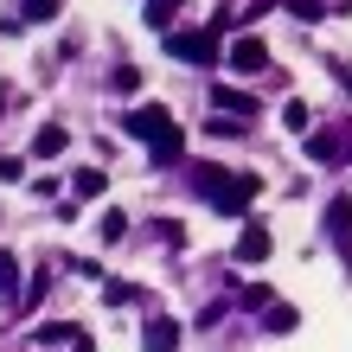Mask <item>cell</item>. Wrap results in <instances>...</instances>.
I'll return each mask as SVG.
<instances>
[{"label": "cell", "mask_w": 352, "mask_h": 352, "mask_svg": "<svg viewBox=\"0 0 352 352\" xmlns=\"http://www.w3.org/2000/svg\"><path fill=\"white\" fill-rule=\"evenodd\" d=\"M224 65H231L237 77H256V71H269V45H263V38H256V32H243V38H237V45H231V52H224Z\"/></svg>", "instance_id": "277c9868"}, {"label": "cell", "mask_w": 352, "mask_h": 352, "mask_svg": "<svg viewBox=\"0 0 352 352\" xmlns=\"http://www.w3.org/2000/svg\"><path fill=\"white\" fill-rule=\"evenodd\" d=\"M129 237V212H102V243H122Z\"/></svg>", "instance_id": "ac0fdd59"}, {"label": "cell", "mask_w": 352, "mask_h": 352, "mask_svg": "<svg viewBox=\"0 0 352 352\" xmlns=\"http://www.w3.org/2000/svg\"><path fill=\"white\" fill-rule=\"evenodd\" d=\"M327 237H333V243H340V256L352 263V199H346V192L327 205Z\"/></svg>", "instance_id": "5b68a950"}, {"label": "cell", "mask_w": 352, "mask_h": 352, "mask_svg": "<svg viewBox=\"0 0 352 352\" xmlns=\"http://www.w3.org/2000/svg\"><path fill=\"white\" fill-rule=\"evenodd\" d=\"M65 148H71V135L58 129V122H45V129L32 135V154H38V160H52V154H65Z\"/></svg>", "instance_id": "9c48e42d"}, {"label": "cell", "mask_w": 352, "mask_h": 352, "mask_svg": "<svg viewBox=\"0 0 352 352\" xmlns=\"http://www.w3.org/2000/svg\"><path fill=\"white\" fill-rule=\"evenodd\" d=\"M102 301L122 307V301H135V288H129V282H109V288H102Z\"/></svg>", "instance_id": "7402d4cb"}, {"label": "cell", "mask_w": 352, "mask_h": 352, "mask_svg": "<svg viewBox=\"0 0 352 352\" xmlns=\"http://www.w3.org/2000/svg\"><path fill=\"white\" fill-rule=\"evenodd\" d=\"M141 352H179V320H148Z\"/></svg>", "instance_id": "52a82bcc"}, {"label": "cell", "mask_w": 352, "mask_h": 352, "mask_svg": "<svg viewBox=\"0 0 352 352\" xmlns=\"http://www.w3.org/2000/svg\"><path fill=\"white\" fill-rule=\"evenodd\" d=\"M109 90H122V96L141 90V71H135V65H116V71H109Z\"/></svg>", "instance_id": "d6986e66"}, {"label": "cell", "mask_w": 352, "mask_h": 352, "mask_svg": "<svg viewBox=\"0 0 352 352\" xmlns=\"http://www.w3.org/2000/svg\"><path fill=\"white\" fill-rule=\"evenodd\" d=\"M173 7H179V0H148V26L154 32H173Z\"/></svg>", "instance_id": "9a60e30c"}, {"label": "cell", "mask_w": 352, "mask_h": 352, "mask_svg": "<svg viewBox=\"0 0 352 352\" xmlns=\"http://www.w3.org/2000/svg\"><path fill=\"white\" fill-rule=\"evenodd\" d=\"M282 7H288V13H295V19H301V26H314V19H327V7H320V0H282Z\"/></svg>", "instance_id": "e0dca14e"}, {"label": "cell", "mask_w": 352, "mask_h": 352, "mask_svg": "<svg viewBox=\"0 0 352 352\" xmlns=\"http://www.w3.org/2000/svg\"><path fill=\"white\" fill-rule=\"evenodd\" d=\"M0 179H7V186H19V179H26V160H13V154H0Z\"/></svg>", "instance_id": "ffe728a7"}, {"label": "cell", "mask_w": 352, "mask_h": 352, "mask_svg": "<svg viewBox=\"0 0 352 352\" xmlns=\"http://www.w3.org/2000/svg\"><path fill=\"white\" fill-rule=\"evenodd\" d=\"M77 340H90L77 320H45V327H38V346H65V352H71Z\"/></svg>", "instance_id": "ba28073f"}, {"label": "cell", "mask_w": 352, "mask_h": 352, "mask_svg": "<svg viewBox=\"0 0 352 352\" xmlns=\"http://www.w3.org/2000/svg\"><path fill=\"white\" fill-rule=\"evenodd\" d=\"M58 19V0H19V26H45Z\"/></svg>", "instance_id": "30bf717a"}, {"label": "cell", "mask_w": 352, "mask_h": 352, "mask_svg": "<svg viewBox=\"0 0 352 352\" xmlns=\"http://www.w3.org/2000/svg\"><path fill=\"white\" fill-rule=\"evenodd\" d=\"M102 186H109V173H102V167H77V199H96Z\"/></svg>", "instance_id": "5bb4252c"}, {"label": "cell", "mask_w": 352, "mask_h": 352, "mask_svg": "<svg viewBox=\"0 0 352 352\" xmlns=\"http://www.w3.org/2000/svg\"><path fill=\"white\" fill-rule=\"evenodd\" d=\"M199 192L212 199V212H218V218H237V212H250V199L263 192V179H256V173H224V167H199Z\"/></svg>", "instance_id": "7a4b0ae2"}, {"label": "cell", "mask_w": 352, "mask_h": 352, "mask_svg": "<svg viewBox=\"0 0 352 352\" xmlns=\"http://www.w3.org/2000/svg\"><path fill=\"white\" fill-rule=\"evenodd\" d=\"M269 333H295V327H301V307H288V301H276V307H269Z\"/></svg>", "instance_id": "8fae6325"}, {"label": "cell", "mask_w": 352, "mask_h": 352, "mask_svg": "<svg viewBox=\"0 0 352 352\" xmlns=\"http://www.w3.org/2000/svg\"><path fill=\"white\" fill-rule=\"evenodd\" d=\"M7 295H19V256L0 250V301H7Z\"/></svg>", "instance_id": "4fadbf2b"}, {"label": "cell", "mask_w": 352, "mask_h": 352, "mask_svg": "<svg viewBox=\"0 0 352 352\" xmlns=\"http://www.w3.org/2000/svg\"><path fill=\"white\" fill-rule=\"evenodd\" d=\"M307 154H314V160H333V135H307Z\"/></svg>", "instance_id": "44dd1931"}, {"label": "cell", "mask_w": 352, "mask_h": 352, "mask_svg": "<svg viewBox=\"0 0 352 352\" xmlns=\"http://www.w3.org/2000/svg\"><path fill=\"white\" fill-rule=\"evenodd\" d=\"M269 256V224H243V231H237V263H263Z\"/></svg>", "instance_id": "8992f818"}, {"label": "cell", "mask_w": 352, "mask_h": 352, "mask_svg": "<svg viewBox=\"0 0 352 352\" xmlns=\"http://www.w3.org/2000/svg\"><path fill=\"white\" fill-rule=\"evenodd\" d=\"M167 58H179V65H212L218 38L212 32H167Z\"/></svg>", "instance_id": "3957f363"}, {"label": "cell", "mask_w": 352, "mask_h": 352, "mask_svg": "<svg viewBox=\"0 0 352 352\" xmlns=\"http://www.w3.org/2000/svg\"><path fill=\"white\" fill-rule=\"evenodd\" d=\"M122 135L148 141V148H154V167H173V160H179V148H186L179 122L160 109V102H141V109H129V116H122Z\"/></svg>", "instance_id": "6da1fadb"}, {"label": "cell", "mask_w": 352, "mask_h": 352, "mask_svg": "<svg viewBox=\"0 0 352 352\" xmlns=\"http://www.w3.org/2000/svg\"><path fill=\"white\" fill-rule=\"evenodd\" d=\"M282 122H288V129H295V135H307V129H314V109H307L301 96H288V109H282Z\"/></svg>", "instance_id": "7c38bea8"}, {"label": "cell", "mask_w": 352, "mask_h": 352, "mask_svg": "<svg viewBox=\"0 0 352 352\" xmlns=\"http://www.w3.org/2000/svg\"><path fill=\"white\" fill-rule=\"evenodd\" d=\"M0 102H7V90H0Z\"/></svg>", "instance_id": "603a6c76"}, {"label": "cell", "mask_w": 352, "mask_h": 352, "mask_svg": "<svg viewBox=\"0 0 352 352\" xmlns=\"http://www.w3.org/2000/svg\"><path fill=\"white\" fill-rule=\"evenodd\" d=\"M218 109H231V116H256V96H243V90H218Z\"/></svg>", "instance_id": "2e32d148"}]
</instances>
